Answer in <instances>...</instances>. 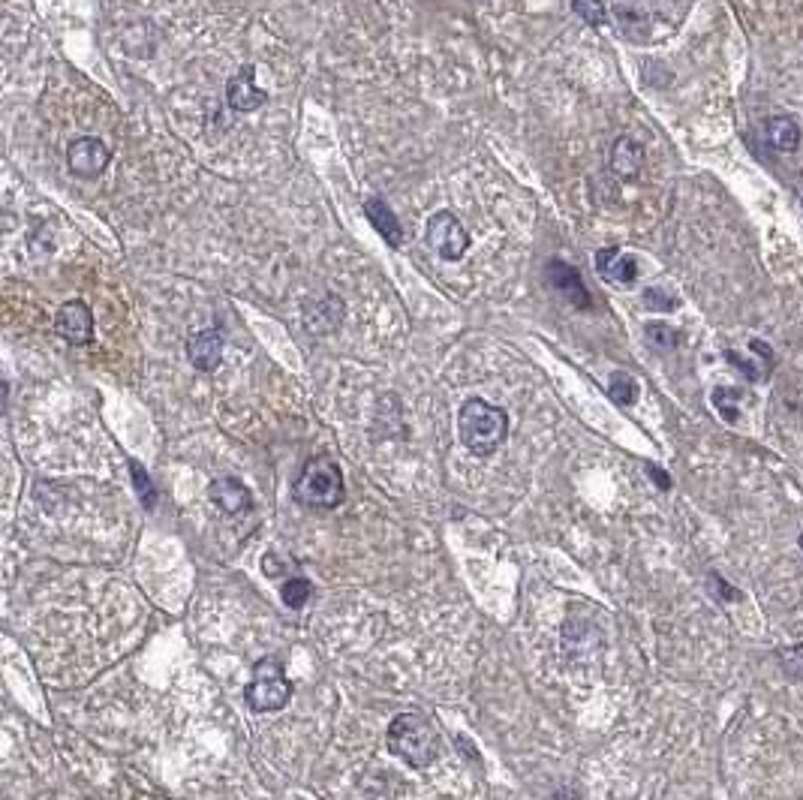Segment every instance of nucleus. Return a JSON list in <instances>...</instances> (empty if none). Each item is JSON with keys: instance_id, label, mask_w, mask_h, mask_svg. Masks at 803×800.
Listing matches in <instances>:
<instances>
[{"instance_id": "nucleus-1", "label": "nucleus", "mask_w": 803, "mask_h": 800, "mask_svg": "<svg viewBox=\"0 0 803 800\" xmlns=\"http://www.w3.org/2000/svg\"><path fill=\"white\" fill-rule=\"evenodd\" d=\"M458 434H461V443L479 455V458H488L494 455L506 437H509V416L506 410L488 404L482 397H473L461 407L458 413Z\"/></svg>"}, {"instance_id": "nucleus-2", "label": "nucleus", "mask_w": 803, "mask_h": 800, "mask_svg": "<svg viewBox=\"0 0 803 800\" xmlns=\"http://www.w3.org/2000/svg\"><path fill=\"white\" fill-rule=\"evenodd\" d=\"M385 740H388V749L400 761H407L410 767H428L440 755L437 728L422 713H400V716H394L391 725H388Z\"/></svg>"}, {"instance_id": "nucleus-3", "label": "nucleus", "mask_w": 803, "mask_h": 800, "mask_svg": "<svg viewBox=\"0 0 803 800\" xmlns=\"http://www.w3.org/2000/svg\"><path fill=\"white\" fill-rule=\"evenodd\" d=\"M292 497L307 509H322V512L337 509L346 497L343 473H340L337 461H331L328 455L310 458L292 485Z\"/></svg>"}, {"instance_id": "nucleus-4", "label": "nucleus", "mask_w": 803, "mask_h": 800, "mask_svg": "<svg viewBox=\"0 0 803 800\" xmlns=\"http://www.w3.org/2000/svg\"><path fill=\"white\" fill-rule=\"evenodd\" d=\"M292 698V683L283 674V665L277 659H265L253 668V680L244 689V701L256 713H274L283 710Z\"/></svg>"}, {"instance_id": "nucleus-5", "label": "nucleus", "mask_w": 803, "mask_h": 800, "mask_svg": "<svg viewBox=\"0 0 803 800\" xmlns=\"http://www.w3.org/2000/svg\"><path fill=\"white\" fill-rule=\"evenodd\" d=\"M428 244L449 262H458L470 247V232L452 211H437L428 220Z\"/></svg>"}, {"instance_id": "nucleus-6", "label": "nucleus", "mask_w": 803, "mask_h": 800, "mask_svg": "<svg viewBox=\"0 0 803 800\" xmlns=\"http://www.w3.org/2000/svg\"><path fill=\"white\" fill-rule=\"evenodd\" d=\"M109 160H112V154H109V148L97 136H79L67 148V166H70V172L79 175V178H88V181L97 178V175H103V169L109 166Z\"/></svg>"}, {"instance_id": "nucleus-7", "label": "nucleus", "mask_w": 803, "mask_h": 800, "mask_svg": "<svg viewBox=\"0 0 803 800\" xmlns=\"http://www.w3.org/2000/svg\"><path fill=\"white\" fill-rule=\"evenodd\" d=\"M545 280L572 304V307H578V310H590L593 307V298H590V292H587V286H584V280H581V274L569 265V262H563V259H551L548 265H545Z\"/></svg>"}, {"instance_id": "nucleus-8", "label": "nucleus", "mask_w": 803, "mask_h": 800, "mask_svg": "<svg viewBox=\"0 0 803 800\" xmlns=\"http://www.w3.org/2000/svg\"><path fill=\"white\" fill-rule=\"evenodd\" d=\"M55 328L64 340L76 343V346H85L94 340V313L85 301H67L61 310H58V319H55Z\"/></svg>"}, {"instance_id": "nucleus-9", "label": "nucleus", "mask_w": 803, "mask_h": 800, "mask_svg": "<svg viewBox=\"0 0 803 800\" xmlns=\"http://www.w3.org/2000/svg\"><path fill=\"white\" fill-rule=\"evenodd\" d=\"M226 103L229 109L235 112H256L265 106V91L256 88V67L253 64H244L226 85Z\"/></svg>"}, {"instance_id": "nucleus-10", "label": "nucleus", "mask_w": 803, "mask_h": 800, "mask_svg": "<svg viewBox=\"0 0 803 800\" xmlns=\"http://www.w3.org/2000/svg\"><path fill=\"white\" fill-rule=\"evenodd\" d=\"M208 497L217 503V509H220L223 515H244V512L253 509L250 488H247L241 479H232V476L214 479L211 488H208Z\"/></svg>"}, {"instance_id": "nucleus-11", "label": "nucleus", "mask_w": 803, "mask_h": 800, "mask_svg": "<svg viewBox=\"0 0 803 800\" xmlns=\"http://www.w3.org/2000/svg\"><path fill=\"white\" fill-rule=\"evenodd\" d=\"M187 358L196 370L211 373L223 361V334L217 328H205L187 340Z\"/></svg>"}, {"instance_id": "nucleus-12", "label": "nucleus", "mask_w": 803, "mask_h": 800, "mask_svg": "<svg viewBox=\"0 0 803 800\" xmlns=\"http://www.w3.org/2000/svg\"><path fill=\"white\" fill-rule=\"evenodd\" d=\"M343 322V301L337 295H322L313 304H304V328L313 334H331Z\"/></svg>"}, {"instance_id": "nucleus-13", "label": "nucleus", "mask_w": 803, "mask_h": 800, "mask_svg": "<svg viewBox=\"0 0 803 800\" xmlns=\"http://www.w3.org/2000/svg\"><path fill=\"white\" fill-rule=\"evenodd\" d=\"M596 271H599V277L620 283V286H629L638 280V262L632 256H623L617 247H605L596 253Z\"/></svg>"}, {"instance_id": "nucleus-14", "label": "nucleus", "mask_w": 803, "mask_h": 800, "mask_svg": "<svg viewBox=\"0 0 803 800\" xmlns=\"http://www.w3.org/2000/svg\"><path fill=\"white\" fill-rule=\"evenodd\" d=\"M364 214L370 220V226L391 244V247H400V241H404V229H400L394 211L382 202V199H364Z\"/></svg>"}, {"instance_id": "nucleus-15", "label": "nucleus", "mask_w": 803, "mask_h": 800, "mask_svg": "<svg viewBox=\"0 0 803 800\" xmlns=\"http://www.w3.org/2000/svg\"><path fill=\"white\" fill-rule=\"evenodd\" d=\"M641 166H644V148H641L635 139L620 136V139L614 142V148H611V169H614L620 178L632 181V178H638Z\"/></svg>"}, {"instance_id": "nucleus-16", "label": "nucleus", "mask_w": 803, "mask_h": 800, "mask_svg": "<svg viewBox=\"0 0 803 800\" xmlns=\"http://www.w3.org/2000/svg\"><path fill=\"white\" fill-rule=\"evenodd\" d=\"M764 136H767V145L776 148V151H782V154H791L800 145V127L791 118H782V115L779 118H770L764 124Z\"/></svg>"}, {"instance_id": "nucleus-17", "label": "nucleus", "mask_w": 803, "mask_h": 800, "mask_svg": "<svg viewBox=\"0 0 803 800\" xmlns=\"http://www.w3.org/2000/svg\"><path fill=\"white\" fill-rule=\"evenodd\" d=\"M710 400H713V407H716V413L728 422V425H737V419H740V400H743V391L740 388H728V385H719V388H713V394H710Z\"/></svg>"}, {"instance_id": "nucleus-18", "label": "nucleus", "mask_w": 803, "mask_h": 800, "mask_svg": "<svg viewBox=\"0 0 803 800\" xmlns=\"http://www.w3.org/2000/svg\"><path fill=\"white\" fill-rule=\"evenodd\" d=\"M608 394H611V400H614L617 407H632L635 400H638V382L629 373L617 370L611 376V382H608Z\"/></svg>"}, {"instance_id": "nucleus-19", "label": "nucleus", "mask_w": 803, "mask_h": 800, "mask_svg": "<svg viewBox=\"0 0 803 800\" xmlns=\"http://www.w3.org/2000/svg\"><path fill=\"white\" fill-rule=\"evenodd\" d=\"M644 334H647L650 346H656V349H662V352H671V349H677V343H680V331L671 328L668 322H647Z\"/></svg>"}, {"instance_id": "nucleus-20", "label": "nucleus", "mask_w": 803, "mask_h": 800, "mask_svg": "<svg viewBox=\"0 0 803 800\" xmlns=\"http://www.w3.org/2000/svg\"><path fill=\"white\" fill-rule=\"evenodd\" d=\"M779 665H782V671H785L791 680H800V683H803V644L782 647V650H779Z\"/></svg>"}, {"instance_id": "nucleus-21", "label": "nucleus", "mask_w": 803, "mask_h": 800, "mask_svg": "<svg viewBox=\"0 0 803 800\" xmlns=\"http://www.w3.org/2000/svg\"><path fill=\"white\" fill-rule=\"evenodd\" d=\"M307 599H310V581H304V578H286L283 581V602L289 608H304Z\"/></svg>"}, {"instance_id": "nucleus-22", "label": "nucleus", "mask_w": 803, "mask_h": 800, "mask_svg": "<svg viewBox=\"0 0 803 800\" xmlns=\"http://www.w3.org/2000/svg\"><path fill=\"white\" fill-rule=\"evenodd\" d=\"M130 470H133V482H136V491H139V497H142V503L148 506V509H154V503H157V491H154V485H151V479H148V473L133 461L130 464Z\"/></svg>"}, {"instance_id": "nucleus-23", "label": "nucleus", "mask_w": 803, "mask_h": 800, "mask_svg": "<svg viewBox=\"0 0 803 800\" xmlns=\"http://www.w3.org/2000/svg\"><path fill=\"white\" fill-rule=\"evenodd\" d=\"M644 304H647L650 310H674V307H677V298L668 295L662 286H650V289L644 292Z\"/></svg>"}, {"instance_id": "nucleus-24", "label": "nucleus", "mask_w": 803, "mask_h": 800, "mask_svg": "<svg viewBox=\"0 0 803 800\" xmlns=\"http://www.w3.org/2000/svg\"><path fill=\"white\" fill-rule=\"evenodd\" d=\"M725 358H728V364H734V367H737V370H740L746 379H752V382L767 376L764 370H758V364H755V361H746V358H743V355H737L734 349H725Z\"/></svg>"}, {"instance_id": "nucleus-25", "label": "nucleus", "mask_w": 803, "mask_h": 800, "mask_svg": "<svg viewBox=\"0 0 803 800\" xmlns=\"http://www.w3.org/2000/svg\"><path fill=\"white\" fill-rule=\"evenodd\" d=\"M575 10H578L590 25H602V22H605V10H602V4H596V0H575Z\"/></svg>"}, {"instance_id": "nucleus-26", "label": "nucleus", "mask_w": 803, "mask_h": 800, "mask_svg": "<svg viewBox=\"0 0 803 800\" xmlns=\"http://www.w3.org/2000/svg\"><path fill=\"white\" fill-rule=\"evenodd\" d=\"M710 581H713V590L719 593V599H722V602H740V599H743V593H740V590H734L728 581H722L716 572H710Z\"/></svg>"}, {"instance_id": "nucleus-27", "label": "nucleus", "mask_w": 803, "mask_h": 800, "mask_svg": "<svg viewBox=\"0 0 803 800\" xmlns=\"http://www.w3.org/2000/svg\"><path fill=\"white\" fill-rule=\"evenodd\" d=\"M647 476L659 485V491H671V476L662 470V467H656V464H647Z\"/></svg>"}, {"instance_id": "nucleus-28", "label": "nucleus", "mask_w": 803, "mask_h": 800, "mask_svg": "<svg viewBox=\"0 0 803 800\" xmlns=\"http://www.w3.org/2000/svg\"><path fill=\"white\" fill-rule=\"evenodd\" d=\"M797 545H800V551H803V536H800V539H797Z\"/></svg>"}, {"instance_id": "nucleus-29", "label": "nucleus", "mask_w": 803, "mask_h": 800, "mask_svg": "<svg viewBox=\"0 0 803 800\" xmlns=\"http://www.w3.org/2000/svg\"><path fill=\"white\" fill-rule=\"evenodd\" d=\"M800 205H803V202H800Z\"/></svg>"}]
</instances>
